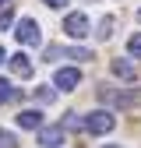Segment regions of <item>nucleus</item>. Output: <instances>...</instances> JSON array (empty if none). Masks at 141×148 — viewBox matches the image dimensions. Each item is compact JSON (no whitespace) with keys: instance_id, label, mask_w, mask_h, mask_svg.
<instances>
[{"instance_id":"14","label":"nucleus","mask_w":141,"mask_h":148,"mask_svg":"<svg viewBox=\"0 0 141 148\" xmlns=\"http://www.w3.org/2000/svg\"><path fill=\"white\" fill-rule=\"evenodd\" d=\"M113 28H116V21H113V18H102V21H99V39H110V35H113Z\"/></svg>"},{"instance_id":"16","label":"nucleus","mask_w":141,"mask_h":148,"mask_svg":"<svg viewBox=\"0 0 141 148\" xmlns=\"http://www.w3.org/2000/svg\"><path fill=\"white\" fill-rule=\"evenodd\" d=\"M64 57H70V60H92V53L88 49H64Z\"/></svg>"},{"instance_id":"6","label":"nucleus","mask_w":141,"mask_h":148,"mask_svg":"<svg viewBox=\"0 0 141 148\" xmlns=\"http://www.w3.org/2000/svg\"><path fill=\"white\" fill-rule=\"evenodd\" d=\"M64 131H67L64 123L60 127H39V145L42 148H60L64 145Z\"/></svg>"},{"instance_id":"21","label":"nucleus","mask_w":141,"mask_h":148,"mask_svg":"<svg viewBox=\"0 0 141 148\" xmlns=\"http://www.w3.org/2000/svg\"><path fill=\"white\" fill-rule=\"evenodd\" d=\"M4 4H7V0H0V7H4Z\"/></svg>"},{"instance_id":"13","label":"nucleus","mask_w":141,"mask_h":148,"mask_svg":"<svg viewBox=\"0 0 141 148\" xmlns=\"http://www.w3.org/2000/svg\"><path fill=\"white\" fill-rule=\"evenodd\" d=\"M127 53H131L134 60H141V32H134L131 39H127Z\"/></svg>"},{"instance_id":"8","label":"nucleus","mask_w":141,"mask_h":148,"mask_svg":"<svg viewBox=\"0 0 141 148\" xmlns=\"http://www.w3.org/2000/svg\"><path fill=\"white\" fill-rule=\"evenodd\" d=\"M11 71H14V78H32V60H28V53H14V57H7Z\"/></svg>"},{"instance_id":"3","label":"nucleus","mask_w":141,"mask_h":148,"mask_svg":"<svg viewBox=\"0 0 141 148\" xmlns=\"http://www.w3.org/2000/svg\"><path fill=\"white\" fill-rule=\"evenodd\" d=\"M64 32L70 35V39H85V35L92 32V21H88V14H81V11L67 14V18H64Z\"/></svg>"},{"instance_id":"12","label":"nucleus","mask_w":141,"mask_h":148,"mask_svg":"<svg viewBox=\"0 0 141 148\" xmlns=\"http://www.w3.org/2000/svg\"><path fill=\"white\" fill-rule=\"evenodd\" d=\"M64 127H67V131H85V116L81 113H67L64 116Z\"/></svg>"},{"instance_id":"11","label":"nucleus","mask_w":141,"mask_h":148,"mask_svg":"<svg viewBox=\"0 0 141 148\" xmlns=\"http://www.w3.org/2000/svg\"><path fill=\"white\" fill-rule=\"evenodd\" d=\"M11 99H18V92H14V85H11L7 78H0V106H4V102H11Z\"/></svg>"},{"instance_id":"9","label":"nucleus","mask_w":141,"mask_h":148,"mask_svg":"<svg viewBox=\"0 0 141 148\" xmlns=\"http://www.w3.org/2000/svg\"><path fill=\"white\" fill-rule=\"evenodd\" d=\"M18 127H21V131H39L42 127V113L39 109H21V113H18Z\"/></svg>"},{"instance_id":"1","label":"nucleus","mask_w":141,"mask_h":148,"mask_svg":"<svg viewBox=\"0 0 141 148\" xmlns=\"http://www.w3.org/2000/svg\"><path fill=\"white\" fill-rule=\"evenodd\" d=\"M116 127V116L110 113V109H92V113H85V131L95 134V138H106Z\"/></svg>"},{"instance_id":"4","label":"nucleus","mask_w":141,"mask_h":148,"mask_svg":"<svg viewBox=\"0 0 141 148\" xmlns=\"http://www.w3.org/2000/svg\"><path fill=\"white\" fill-rule=\"evenodd\" d=\"M95 95H99V102H106V106H131V102H138V92L131 95V92H116V88H110V85H102Z\"/></svg>"},{"instance_id":"18","label":"nucleus","mask_w":141,"mask_h":148,"mask_svg":"<svg viewBox=\"0 0 141 148\" xmlns=\"http://www.w3.org/2000/svg\"><path fill=\"white\" fill-rule=\"evenodd\" d=\"M42 4H46V7H53V11H64L70 0H42Z\"/></svg>"},{"instance_id":"5","label":"nucleus","mask_w":141,"mask_h":148,"mask_svg":"<svg viewBox=\"0 0 141 148\" xmlns=\"http://www.w3.org/2000/svg\"><path fill=\"white\" fill-rule=\"evenodd\" d=\"M53 85H57L60 92H74L81 85V71L78 67H60L57 74H53Z\"/></svg>"},{"instance_id":"7","label":"nucleus","mask_w":141,"mask_h":148,"mask_svg":"<svg viewBox=\"0 0 141 148\" xmlns=\"http://www.w3.org/2000/svg\"><path fill=\"white\" fill-rule=\"evenodd\" d=\"M110 71L116 74V78H123V81H138V67H134V60H127V57H116L113 64H110Z\"/></svg>"},{"instance_id":"20","label":"nucleus","mask_w":141,"mask_h":148,"mask_svg":"<svg viewBox=\"0 0 141 148\" xmlns=\"http://www.w3.org/2000/svg\"><path fill=\"white\" fill-rule=\"evenodd\" d=\"M102 148H120V145H102Z\"/></svg>"},{"instance_id":"19","label":"nucleus","mask_w":141,"mask_h":148,"mask_svg":"<svg viewBox=\"0 0 141 148\" xmlns=\"http://www.w3.org/2000/svg\"><path fill=\"white\" fill-rule=\"evenodd\" d=\"M4 60H7V53H4V46H0V64H4Z\"/></svg>"},{"instance_id":"17","label":"nucleus","mask_w":141,"mask_h":148,"mask_svg":"<svg viewBox=\"0 0 141 148\" xmlns=\"http://www.w3.org/2000/svg\"><path fill=\"white\" fill-rule=\"evenodd\" d=\"M11 25H14V14L7 7V11H0V28H11Z\"/></svg>"},{"instance_id":"22","label":"nucleus","mask_w":141,"mask_h":148,"mask_svg":"<svg viewBox=\"0 0 141 148\" xmlns=\"http://www.w3.org/2000/svg\"><path fill=\"white\" fill-rule=\"evenodd\" d=\"M138 21H141V11H138Z\"/></svg>"},{"instance_id":"15","label":"nucleus","mask_w":141,"mask_h":148,"mask_svg":"<svg viewBox=\"0 0 141 148\" xmlns=\"http://www.w3.org/2000/svg\"><path fill=\"white\" fill-rule=\"evenodd\" d=\"M0 148H18V138L11 131H0Z\"/></svg>"},{"instance_id":"10","label":"nucleus","mask_w":141,"mask_h":148,"mask_svg":"<svg viewBox=\"0 0 141 148\" xmlns=\"http://www.w3.org/2000/svg\"><path fill=\"white\" fill-rule=\"evenodd\" d=\"M57 92H60L57 85H53V88H49V85H39V88H35V99L46 106V102H53V99H57Z\"/></svg>"},{"instance_id":"2","label":"nucleus","mask_w":141,"mask_h":148,"mask_svg":"<svg viewBox=\"0 0 141 148\" xmlns=\"http://www.w3.org/2000/svg\"><path fill=\"white\" fill-rule=\"evenodd\" d=\"M14 39L21 42V46H39V42H42V35H39V21H35V18H21V21L14 25Z\"/></svg>"}]
</instances>
